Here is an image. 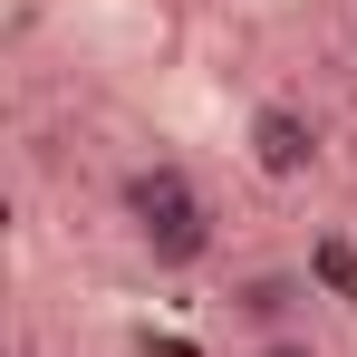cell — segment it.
Segmentation results:
<instances>
[{
  "mask_svg": "<svg viewBox=\"0 0 357 357\" xmlns=\"http://www.w3.org/2000/svg\"><path fill=\"white\" fill-rule=\"evenodd\" d=\"M116 213H126V232H135V251L155 271H203L213 261V203H203L193 165H174V155L135 165L116 183Z\"/></svg>",
  "mask_w": 357,
  "mask_h": 357,
  "instance_id": "6da1fadb",
  "label": "cell"
},
{
  "mask_svg": "<svg viewBox=\"0 0 357 357\" xmlns=\"http://www.w3.org/2000/svg\"><path fill=\"white\" fill-rule=\"evenodd\" d=\"M309 299H319L309 271H241L232 290H222V319L261 348V338H299L309 328Z\"/></svg>",
  "mask_w": 357,
  "mask_h": 357,
  "instance_id": "7a4b0ae2",
  "label": "cell"
},
{
  "mask_svg": "<svg viewBox=\"0 0 357 357\" xmlns=\"http://www.w3.org/2000/svg\"><path fill=\"white\" fill-rule=\"evenodd\" d=\"M241 145H251V174H271V183H309L319 174V126L299 107H280V97L241 116Z\"/></svg>",
  "mask_w": 357,
  "mask_h": 357,
  "instance_id": "3957f363",
  "label": "cell"
},
{
  "mask_svg": "<svg viewBox=\"0 0 357 357\" xmlns=\"http://www.w3.org/2000/svg\"><path fill=\"white\" fill-rule=\"evenodd\" d=\"M309 290L357 309V241L348 232H319V241H309Z\"/></svg>",
  "mask_w": 357,
  "mask_h": 357,
  "instance_id": "277c9868",
  "label": "cell"
},
{
  "mask_svg": "<svg viewBox=\"0 0 357 357\" xmlns=\"http://www.w3.org/2000/svg\"><path fill=\"white\" fill-rule=\"evenodd\" d=\"M241 357H319V338L299 328V338H261V348H241Z\"/></svg>",
  "mask_w": 357,
  "mask_h": 357,
  "instance_id": "5b68a950",
  "label": "cell"
}]
</instances>
